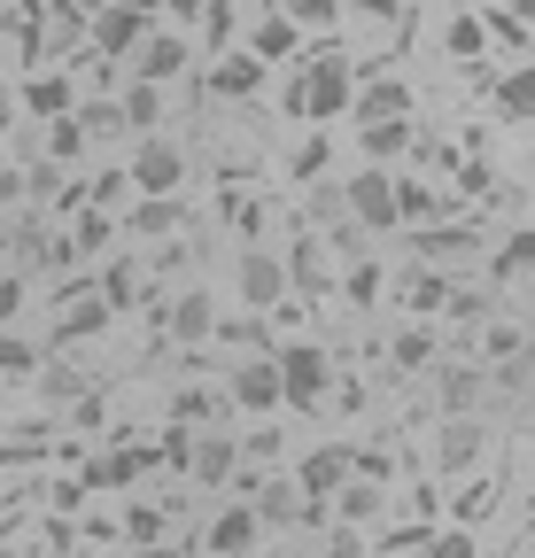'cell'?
<instances>
[{"label": "cell", "mask_w": 535, "mask_h": 558, "mask_svg": "<svg viewBox=\"0 0 535 558\" xmlns=\"http://www.w3.org/2000/svg\"><path fill=\"white\" fill-rule=\"evenodd\" d=\"M0 558H24V550H16V543H0Z\"/></svg>", "instance_id": "9f6ffc18"}, {"label": "cell", "mask_w": 535, "mask_h": 558, "mask_svg": "<svg viewBox=\"0 0 535 558\" xmlns=\"http://www.w3.org/2000/svg\"><path fill=\"white\" fill-rule=\"evenodd\" d=\"M350 94H357V62L350 54H318V62H303L288 78L280 109L303 117V124H333V117H350Z\"/></svg>", "instance_id": "6da1fadb"}, {"label": "cell", "mask_w": 535, "mask_h": 558, "mask_svg": "<svg viewBox=\"0 0 535 558\" xmlns=\"http://www.w3.org/2000/svg\"><path fill=\"white\" fill-rule=\"evenodd\" d=\"M404 505H412V512H420V527H427V520H435V512H442V497H435V481H420V488H412V497H404Z\"/></svg>", "instance_id": "db71d44e"}, {"label": "cell", "mask_w": 535, "mask_h": 558, "mask_svg": "<svg viewBox=\"0 0 535 558\" xmlns=\"http://www.w3.org/2000/svg\"><path fill=\"white\" fill-rule=\"evenodd\" d=\"M272 373H280V411H318L326 388H333V357H326L311 333H288L272 349Z\"/></svg>", "instance_id": "7a4b0ae2"}, {"label": "cell", "mask_w": 535, "mask_h": 558, "mask_svg": "<svg viewBox=\"0 0 535 558\" xmlns=\"http://www.w3.org/2000/svg\"><path fill=\"white\" fill-rule=\"evenodd\" d=\"M333 279H342V303H350V311H373V303L388 295V271H380L373 256H357V264H342V271H333Z\"/></svg>", "instance_id": "d6a6232c"}, {"label": "cell", "mask_w": 535, "mask_h": 558, "mask_svg": "<svg viewBox=\"0 0 535 558\" xmlns=\"http://www.w3.org/2000/svg\"><path fill=\"white\" fill-rule=\"evenodd\" d=\"M16 109H24L32 124L71 117V109H78V78H71V70H32V78L16 86Z\"/></svg>", "instance_id": "9a60e30c"}, {"label": "cell", "mask_w": 535, "mask_h": 558, "mask_svg": "<svg viewBox=\"0 0 535 558\" xmlns=\"http://www.w3.org/2000/svg\"><path fill=\"white\" fill-rule=\"evenodd\" d=\"M148 450H156V465H163V473H186V458H194V427H163Z\"/></svg>", "instance_id": "bcb514c9"}, {"label": "cell", "mask_w": 535, "mask_h": 558, "mask_svg": "<svg viewBox=\"0 0 535 558\" xmlns=\"http://www.w3.org/2000/svg\"><path fill=\"white\" fill-rule=\"evenodd\" d=\"M465 411H489V388H482L474 357H450L442 365V418H465Z\"/></svg>", "instance_id": "d4e9b609"}, {"label": "cell", "mask_w": 535, "mask_h": 558, "mask_svg": "<svg viewBox=\"0 0 535 558\" xmlns=\"http://www.w3.org/2000/svg\"><path fill=\"white\" fill-rule=\"evenodd\" d=\"M94 148H86V132H78V117H54V124H39V163H54V171H71V163H86Z\"/></svg>", "instance_id": "f1b7e54d"}, {"label": "cell", "mask_w": 535, "mask_h": 558, "mask_svg": "<svg viewBox=\"0 0 535 558\" xmlns=\"http://www.w3.org/2000/svg\"><path fill=\"white\" fill-rule=\"evenodd\" d=\"M396 303H404V311H412V318L427 326V318H435V311L450 303V271H427V264H412L404 279H396Z\"/></svg>", "instance_id": "484cf974"}, {"label": "cell", "mask_w": 535, "mask_h": 558, "mask_svg": "<svg viewBox=\"0 0 535 558\" xmlns=\"http://www.w3.org/2000/svg\"><path fill=\"white\" fill-rule=\"evenodd\" d=\"M342 209H350V226L357 233H396V171H350L342 179Z\"/></svg>", "instance_id": "52a82bcc"}, {"label": "cell", "mask_w": 535, "mask_h": 558, "mask_svg": "<svg viewBox=\"0 0 535 558\" xmlns=\"http://www.w3.org/2000/svg\"><path fill=\"white\" fill-rule=\"evenodd\" d=\"M427 558H474V535H465V527H442V535H427Z\"/></svg>", "instance_id": "f907efd6"}, {"label": "cell", "mask_w": 535, "mask_h": 558, "mask_svg": "<svg viewBox=\"0 0 535 558\" xmlns=\"http://www.w3.org/2000/svg\"><path fill=\"white\" fill-rule=\"evenodd\" d=\"M226 388H203V380H194V388H171V403H163V427H226Z\"/></svg>", "instance_id": "44dd1931"}, {"label": "cell", "mask_w": 535, "mask_h": 558, "mask_svg": "<svg viewBox=\"0 0 535 558\" xmlns=\"http://www.w3.org/2000/svg\"><path fill=\"white\" fill-rule=\"evenodd\" d=\"M373 396H365V380H342V388H333V411H342V418H357Z\"/></svg>", "instance_id": "f5cc1de1"}, {"label": "cell", "mask_w": 535, "mask_h": 558, "mask_svg": "<svg viewBox=\"0 0 535 558\" xmlns=\"http://www.w3.org/2000/svg\"><path fill=\"white\" fill-rule=\"evenodd\" d=\"M9 124H16V94L0 86V140H9Z\"/></svg>", "instance_id": "11a10c76"}, {"label": "cell", "mask_w": 535, "mask_h": 558, "mask_svg": "<svg viewBox=\"0 0 535 558\" xmlns=\"http://www.w3.org/2000/svg\"><path fill=\"white\" fill-rule=\"evenodd\" d=\"M117 233H132V241H179L186 233V202L179 194H132V209L117 218Z\"/></svg>", "instance_id": "5bb4252c"}, {"label": "cell", "mask_w": 535, "mask_h": 558, "mask_svg": "<svg viewBox=\"0 0 535 558\" xmlns=\"http://www.w3.org/2000/svg\"><path fill=\"white\" fill-rule=\"evenodd\" d=\"M124 70H132V86H179L186 70H194V47H186V32H163V24H148L141 32V47L124 54Z\"/></svg>", "instance_id": "3957f363"}, {"label": "cell", "mask_w": 535, "mask_h": 558, "mask_svg": "<svg viewBox=\"0 0 535 558\" xmlns=\"http://www.w3.org/2000/svg\"><path fill=\"white\" fill-rule=\"evenodd\" d=\"M117 318L94 303V295H78V303H62L54 311V326H47V349H78V341H94V333H109Z\"/></svg>", "instance_id": "603a6c76"}, {"label": "cell", "mask_w": 535, "mask_h": 558, "mask_svg": "<svg viewBox=\"0 0 535 558\" xmlns=\"http://www.w3.org/2000/svg\"><path fill=\"white\" fill-rule=\"evenodd\" d=\"M311 226H326V233H333V226H350V209H342V179L311 194Z\"/></svg>", "instance_id": "c3c4849f"}, {"label": "cell", "mask_w": 535, "mask_h": 558, "mask_svg": "<svg viewBox=\"0 0 535 558\" xmlns=\"http://www.w3.org/2000/svg\"><path fill=\"white\" fill-rule=\"evenodd\" d=\"M156 473V450L148 442H124V450H94L86 465H78V488H94V497H101V488H141Z\"/></svg>", "instance_id": "7c38bea8"}, {"label": "cell", "mask_w": 535, "mask_h": 558, "mask_svg": "<svg viewBox=\"0 0 535 558\" xmlns=\"http://www.w3.org/2000/svg\"><path fill=\"white\" fill-rule=\"evenodd\" d=\"M256 543H264V527L248 520V505H218L203 520V558H248Z\"/></svg>", "instance_id": "d6986e66"}, {"label": "cell", "mask_w": 535, "mask_h": 558, "mask_svg": "<svg viewBox=\"0 0 535 558\" xmlns=\"http://www.w3.org/2000/svg\"><path fill=\"white\" fill-rule=\"evenodd\" d=\"M482 32H489V39H497L512 62H527V24H520L512 9H489V16H482Z\"/></svg>", "instance_id": "f6af8a7d"}, {"label": "cell", "mask_w": 535, "mask_h": 558, "mask_svg": "<svg viewBox=\"0 0 535 558\" xmlns=\"http://www.w3.org/2000/svg\"><path fill=\"white\" fill-rule=\"evenodd\" d=\"M71 535H86V543H117V520H109V512H78Z\"/></svg>", "instance_id": "816d5d0a"}, {"label": "cell", "mask_w": 535, "mask_h": 558, "mask_svg": "<svg viewBox=\"0 0 535 558\" xmlns=\"http://www.w3.org/2000/svg\"><path fill=\"white\" fill-rule=\"evenodd\" d=\"M233 450H241V465H272V458L288 450V435L272 427V418H256V427H248V435H233Z\"/></svg>", "instance_id": "7bdbcfd3"}, {"label": "cell", "mask_w": 535, "mask_h": 558, "mask_svg": "<svg viewBox=\"0 0 535 558\" xmlns=\"http://www.w3.org/2000/svg\"><path fill=\"white\" fill-rule=\"evenodd\" d=\"M233 303H241L248 318H272V311L288 303V264H280V248H241V264H233Z\"/></svg>", "instance_id": "5b68a950"}, {"label": "cell", "mask_w": 535, "mask_h": 558, "mask_svg": "<svg viewBox=\"0 0 535 558\" xmlns=\"http://www.w3.org/2000/svg\"><path fill=\"white\" fill-rule=\"evenodd\" d=\"M497 117H504V124H527V117H535V70H527V62H512L504 78H497Z\"/></svg>", "instance_id": "e575fe53"}, {"label": "cell", "mask_w": 535, "mask_h": 558, "mask_svg": "<svg viewBox=\"0 0 535 558\" xmlns=\"http://www.w3.org/2000/svg\"><path fill=\"white\" fill-rule=\"evenodd\" d=\"M163 109H171V94H156V86H132L124 78V94H117V117H124V132H163Z\"/></svg>", "instance_id": "f546056e"}, {"label": "cell", "mask_w": 535, "mask_h": 558, "mask_svg": "<svg viewBox=\"0 0 535 558\" xmlns=\"http://www.w3.org/2000/svg\"><path fill=\"white\" fill-rule=\"evenodd\" d=\"M333 9H342V0H272V16H288L295 32H326Z\"/></svg>", "instance_id": "ee69618b"}, {"label": "cell", "mask_w": 535, "mask_h": 558, "mask_svg": "<svg viewBox=\"0 0 535 558\" xmlns=\"http://www.w3.org/2000/svg\"><path fill=\"white\" fill-rule=\"evenodd\" d=\"M203 94H218V101H256V94H264V62H256V54H241V47L210 54Z\"/></svg>", "instance_id": "ac0fdd59"}, {"label": "cell", "mask_w": 535, "mask_h": 558, "mask_svg": "<svg viewBox=\"0 0 535 558\" xmlns=\"http://www.w3.org/2000/svg\"><path fill=\"white\" fill-rule=\"evenodd\" d=\"M333 512H342V527H373L380 512H388V488H373V481H342V488H333Z\"/></svg>", "instance_id": "1f68e13d"}, {"label": "cell", "mask_w": 535, "mask_h": 558, "mask_svg": "<svg viewBox=\"0 0 535 558\" xmlns=\"http://www.w3.org/2000/svg\"><path fill=\"white\" fill-rule=\"evenodd\" d=\"M388 117H412V86L404 78H373L350 94V124H388Z\"/></svg>", "instance_id": "cb8c5ba5"}, {"label": "cell", "mask_w": 535, "mask_h": 558, "mask_svg": "<svg viewBox=\"0 0 535 558\" xmlns=\"http://www.w3.org/2000/svg\"><path fill=\"white\" fill-rule=\"evenodd\" d=\"M148 24H156V16H148V0H109V9H86V54H101V62L124 70V54L141 47Z\"/></svg>", "instance_id": "277c9868"}, {"label": "cell", "mask_w": 535, "mask_h": 558, "mask_svg": "<svg viewBox=\"0 0 535 558\" xmlns=\"http://www.w3.org/2000/svg\"><path fill=\"white\" fill-rule=\"evenodd\" d=\"M241 505H248V520H256L264 535H272V527H303V497H295V481H288V473H272V481L256 473Z\"/></svg>", "instance_id": "2e32d148"}, {"label": "cell", "mask_w": 535, "mask_h": 558, "mask_svg": "<svg viewBox=\"0 0 535 558\" xmlns=\"http://www.w3.org/2000/svg\"><path fill=\"white\" fill-rule=\"evenodd\" d=\"M210 341H233V349H256V341H272V333H264V318H248V311H241V318H218V333H210Z\"/></svg>", "instance_id": "681fc988"}, {"label": "cell", "mask_w": 535, "mask_h": 558, "mask_svg": "<svg viewBox=\"0 0 535 558\" xmlns=\"http://www.w3.org/2000/svg\"><path fill=\"white\" fill-rule=\"evenodd\" d=\"M226 411L280 418V373H272V349H264V357H241V365H233V380H226Z\"/></svg>", "instance_id": "30bf717a"}, {"label": "cell", "mask_w": 535, "mask_h": 558, "mask_svg": "<svg viewBox=\"0 0 535 558\" xmlns=\"http://www.w3.org/2000/svg\"><path fill=\"white\" fill-rule=\"evenodd\" d=\"M117 535H124V543H141V550H156V543H171V520H163V505H124Z\"/></svg>", "instance_id": "74e56055"}, {"label": "cell", "mask_w": 535, "mask_h": 558, "mask_svg": "<svg viewBox=\"0 0 535 558\" xmlns=\"http://www.w3.org/2000/svg\"><path fill=\"white\" fill-rule=\"evenodd\" d=\"M527 264H535V233H527V226H512V233L489 248V295H497V288H520Z\"/></svg>", "instance_id": "83f0119b"}, {"label": "cell", "mask_w": 535, "mask_h": 558, "mask_svg": "<svg viewBox=\"0 0 535 558\" xmlns=\"http://www.w3.org/2000/svg\"><path fill=\"white\" fill-rule=\"evenodd\" d=\"M186 163H194V156L179 148L171 132H148L141 148L124 156V179H132V194H179V186H186Z\"/></svg>", "instance_id": "8992f818"}, {"label": "cell", "mask_w": 535, "mask_h": 558, "mask_svg": "<svg viewBox=\"0 0 535 558\" xmlns=\"http://www.w3.org/2000/svg\"><path fill=\"white\" fill-rule=\"evenodd\" d=\"M39 365H47V341H24L16 326L0 333V380H32Z\"/></svg>", "instance_id": "8d00e7d4"}, {"label": "cell", "mask_w": 535, "mask_h": 558, "mask_svg": "<svg viewBox=\"0 0 535 558\" xmlns=\"http://www.w3.org/2000/svg\"><path fill=\"white\" fill-rule=\"evenodd\" d=\"M442 311H450L458 326H474V333H482V326L497 318V295H489V288H465V279H450V303H442Z\"/></svg>", "instance_id": "f35d334b"}, {"label": "cell", "mask_w": 535, "mask_h": 558, "mask_svg": "<svg viewBox=\"0 0 535 558\" xmlns=\"http://www.w3.org/2000/svg\"><path fill=\"white\" fill-rule=\"evenodd\" d=\"M326 171H333V140H326V132H311L303 148L288 156V179H295V186H318Z\"/></svg>", "instance_id": "ab89813d"}, {"label": "cell", "mask_w": 535, "mask_h": 558, "mask_svg": "<svg viewBox=\"0 0 535 558\" xmlns=\"http://www.w3.org/2000/svg\"><path fill=\"white\" fill-rule=\"evenodd\" d=\"M203 47L210 54L241 47V9H233V0H203Z\"/></svg>", "instance_id": "60d3db41"}, {"label": "cell", "mask_w": 535, "mask_h": 558, "mask_svg": "<svg viewBox=\"0 0 535 558\" xmlns=\"http://www.w3.org/2000/svg\"><path fill=\"white\" fill-rule=\"evenodd\" d=\"M295 47H303V32H295L288 16H272V9H264L256 24H241V54H256L264 70H272V62H288Z\"/></svg>", "instance_id": "7402d4cb"}, {"label": "cell", "mask_w": 535, "mask_h": 558, "mask_svg": "<svg viewBox=\"0 0 535 558\" xmlns=\"http://www.w3.org/2000/svg\"><path fill=\"white\" fill-rule=\"evenodd\" d=\"M489 512H497V473L482 465V473H474V481H465L458 497H450V527H465V535H474Z\"/></svg>", "instance_id": "4dcf8cb0"}, {"label": "cell", "mask_w": 535, "mask_h": 558, "mask_svg": "<svg viewBox=\"0 0 535 558\" xmlns=\"http://www.w3.org/2000/svg\"><path fill=\"white\" fill-rule=\"evenodd\" d=\"M233 473H241L233 435H226V427H203V435H194V458H186V481H194V488H226Z\"/></svg>", "instance_id": "ffe728a7"}, {"label": "cell", "mask_w": 535, "mask_h": 558, "mask_svg": "<svg viewBox=\"0 0 535 558\" xmlns=\"http://www.w3.org/2000/svg\"><path fill=\"white\" fill-rule=\"evenodd\" d=\"M442 47H450V62H482V54H489L482 16H450V24H442Z\"/></svg>", "instance_id": "b9f144b4"}, {"label": "cell", "mask_w": 535, "mask_h": 558, "mask_svg": "<svg viewBox=\"0 0 535 558\" xmlns=\"http://www.w3.org/2000/svg\"><path fill=\"white\" fill-rule=\"evenodd\" d=\"M482 458H489V427H482V411L442 418V435H435V473H482Z\"/></svg>", "instance_id": "4fadbf2b"}, {"label": "cell", "mask_w": 535, "mask_h": 558, "mask_svg": "<svg viewBox=\"0 0 535 558\" xmlns=\"http://www.w3.org/2000/svg\"><path fill=\"white\" fill-rule=\"evenodd\" d=\"M24 303H32V279L24 271H0V333L24 318Z\"/></svg>", "instance_id": "7dc6e473"}, {"label": "cell", "mask_w": 535, "mask_h": 558, "mask_svg": "<svg viewBox=\"0 0 535 558\" xmlns=\"http://www.w3.org/2000/svg\"><path fill=\"white\" fill-rule=\"evenodd\" d=\"M94 303L117 318V311H132V303H148V264H132V256H101L94 264Z\"/></svg>", "instance_id": "e0dca14e"}, {"label": "cell", "mask_w": 535, "mask_h": 558, "mask_svg": "<svg viewBox=\"0 0 535 558\" xmlns=\"http://www.w3.org/2000/svg\"><path fill=\"white\" fill-rule=\"evenodd\" d=\"M350 458H357V442H318V450H303L295 473H288V481H295V497H303V505H326L333 488L350 481Z\"/></svg>", "instance_id": "9c48e42d"}, {"label": "cell", "mask_w": 535, "mask_h": 558, "mask_svg": "<svg viewBox=\"0 0 535 558\" xmlns=\"http://www.w3.org/2000/svg\"><path fill=\"white\" fill-rule=\"evenodd\" d=\"M435 341H442V333L412 318L404 333H396V341H388V365H396V373H427V365H435Z\"/></svg>", "instance_id": "836d02e7"}, {"label": "cell", "mask_w": 535, "mask_h": 558, "mask_svg": "<svg viewBox=\"0 0 535 558\" xmlns=\"http://www.w3.org/2000/svg\"><path fill=\"white\" fill-rule=\"evenodd\" d=\"M474 248H482V218H450V226H420L412 233V264H427V271L474 264Z\"/></svg>", "instance_id": "ba28073f"}, {"label": "cell", "mask_w": 535, "mask_h": 558, "mask_svg": "<svg viewBox=\"0 0 535 558\" xmlns=\"http://www.w3.org/2000/svg\"><path fill=\"white\" fill-rule=\"evenodd\" d=\"M78 132H86V148H109V140L124 132V117H117V101H101V94H78Z\"/></svg>", "instance_id": "d590c367"}, {"label": "cell", "mask_w": 535, "mask_h": 558, "mask_svg": "<svg viewBox=\"0 0 535 558\" xmlns=\"http://www.w3.org/2000/svg\"><path fill=\"white\" fill-rule=\"evenodd\" d=\"M357 148L373 156V171H388L404 148H420V124L412 117H388V124H357Z\"/></svg>", "instance_id": "4316f807"}, {"label": "cell", "mask_w": 535, "mask_h": 558, "mask_svg": "<svg viewBox=\"0 0 535 558\" xmlns=\"http://www.w3.org/2000/svg\"><path fill=\"white\" fill-rule=\"evenodd\" d=\"M210 333H218V295H210V288H186V295H171V303H163V326H156V341L203 349Z\"/></svg>", "instance_id": "8fae6325"}]
</instances>
